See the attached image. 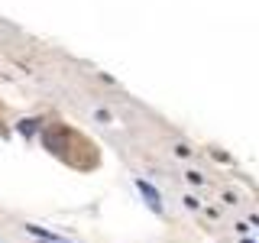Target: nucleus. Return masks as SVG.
<instances>
[{"label":"nucleus","mask_w":259,"mask_h":243,"mask_svg":"<svg viewBox=\"0 0 259 243\" xmlns=\"http://www.w3.org/2000/svg\"><path fill=\"white\" fill-rule=\"evenodd\" d=\"M136 188H140V194L146 198V205H149V208H152V211H156V214H159V211H162V198H159V191L152 188L149 182H143V178H140V182H136Z\"/></svg>","instance_id":"f257e3e1"},{"label":"nucleus","mask_w":259,"mask_h":243,"mask_svg":"<svg viewBox=\"0 0 259 243\" xmlns=\"http://www.w3.org/2000/svg\"><path fill=\"white\" fill-rule=\"evenodd\" d=\"M26 230L32 233V237H39V240H49V243H55V240H59V233H52V230H46V227H36V224H26Z\"/></svg>","instance_id":"f03ea898"},{"label":"nucleus","mask_w":259,"mask_h":243,"mask_svg":"<svg viewBox=\"0 0 259 243\" xmlns=\"http://www.w3.org/2000/svg\"><path fill=\"white\" fill-rule=\"evenodd\" d=\"M46 243H49V240H46ZM55 243H62V240H55Z\"/></svg>","instance_id":"7ed1b4c3"}]
</instances>
